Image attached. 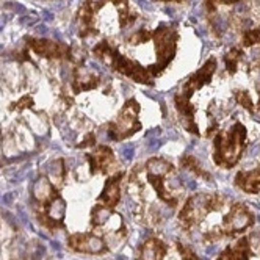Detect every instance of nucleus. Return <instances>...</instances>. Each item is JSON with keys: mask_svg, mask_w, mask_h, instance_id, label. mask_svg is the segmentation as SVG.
<instances>
[{"mask_svg": "<svg viewBox=\"0 0 260 260\" xmlns=\"http://www.w3.org/2000/svg\"><path fill=\"white\" fill-rule=\"evenodd\" d=\"M246 147V127L235 122L228 130H218L213 138V161L219 168L231 170L240 161Z\"/></svg>", "mask_w": 260, "mask_h": 260, "instance_id": "1", "label": "nucleus"}, {"mask_svg": "<svg viewBox=\"0 0 260 260\" xmlns=\"http://www.w3.org/2000/svg\"><path fill=\"white\" fill-rule=\"evenodd\" d=\"M94 55L102 60L104 63L110 64L115 71H118L122 76L132 79L137 83H143V85H154V77L149 72V69L141 66L140 63L127 58L125 55H122L119 50H116L115 47H111L108 44V41H102L94 47Z\"/></svg>", "mask_w": 260, "mask_h": 260, "instance_id": "2", "label": "nucleus"}, {"mask_svg": "<svg viewBox=\"0 0 260 260\" xmlns=\"http://www.w3.org/2000/svg\"><path fill=\"white\" fill-rule=\"evenodd\" d=\"M222 204H224V198L216 193H196L190 196L179 212L180 226L185 231H190L206 219L207 215L219 210Z\"/></svg>", "mask_w": 260, "mask_h": 260, "instance_id": "3", "label": "nucleus"}, {"mask_svg": "<svg viewBox=\"0 0 260 260\" xmlns=\"http://www.w3.org/2000/svg\"><path fill=\"white\" fill-rule=\"evenodd\" d=\"M152 41L155 47L157 61L151 64L149 72L152 77H158L160 74L171 64L177 53V43H179V31L173 24H160L152 31Z\"/></svg>", "mask_w": 260, "mask_h": 260, "instance_id": "4", "label": "nucleus"}, {"mask_svg": "<svg viewBox=\"0 0 260 260\" xmlns=\"http://www.w3.org/2000/svg\"><path fill=\"white\" fill-rule=\"evenodd\" d=\"M176 174V168L173 163L168 160H165L161 157H154L151 160H147L146 163V177L147 182L151 183V187L155 190L157 196L165 202L168 204L170 207H176L179 198L176 193L168 187L170 179Z\"/></svg>", "mask_w": 260, "mask_h": 260, "instance_id": "5", "label": "nucleus"}, {"mask_svg": "<svg viewBox=\"0 0 260 260\" xmlns=\"http://www.w3.org/2000/svg\"><path fill=\"white\" fill-rule=\"evenodd\" d=\"M140 104L135 99H128L122 110L119 111L118 118L110 122L108 125V134L115 141H122L128 137L135 135L138 130H141V122L138 119L140 115Z\"/></svg>", "mask_w": 260, "mask_h": 260, "instance_id": "6", "label": "nucleus"}, {"mask_svg": "<svg viewBox=\"0 0 260 260\" xmlns=\"http://www.w3.org/2000/svg\"><path fill=\"white\" fill-rule=\"evenodd\" d=\"M254 224V215L252 212L245 206V204L237 202L229 209V212L224 215L221 222L219 231L222 235H237L245 232Z\"/></svg>", "mask_w": 260, "mask_h": 260, "instance_id": "7", "label": "nucleus"}, {"mask_svg": "<svg viewBox=\"0 0 260 260\" xmlns=\"http://www.w3.org/2000/svg\"><path fill=\"white\" fill-rule=\"evenodd\" d=\"M216 71V60L213 57H210L206 63H204L193 76H190L187 80H185L180 92L185 96H193L196 91H199L201 88H204L206 85L210 83L212 77H213V74Z\"/></svg>", "mask_w": 260, "mask_h": 260, "instance_id": "8", "label": "nucleus"}, {"mask_svg": "<svg viewBox=\"0 0 260 260\" xmlns=\"http://www.w3.org/2000/svg\"><path fill=\"white\" fill-rule=\"evenodd\" d=\"M68 245L77 252L102 254L107 251V243L94 234H74L69 237Z\"/></svg>", "mask_w": 260, "mask_h": 260, "instance_id": "9", "label": "nucleus"}, {"mask_svg": "<svg viewBox=\"0 0 260 260\" xmlns=\"http://www.w3.org/2000/svg\"><path fill=\"white\" fill-rule=\"evenodd\" d=\"M174 104H176L179 115L182 116L180 118L182 125L187 128L190 134L199 135V128H198V125L194 122V105L191 104V98L182 94V92L179 91L177 94L174 96Z\"/></svg>", "mask_w": 260, "mask_h": 260, "instance_id": "10", "label": "nucleus"}, {"mask_svg": "<svg viewBox=\"0 0 260 260\" xmlns=\"http://www.w3.org/2000/svg\"><path fill=\"white\" fill-rule=\"evenodd\" d=\"M88 158H89V166H91L92 174H96V173L107 174V173H110V170L113 168L115 163H116L115 154L108 146L96 147V151L92 152Z\"/></svg>", "mask_w": 260, "mask_h": 260, "instance_id": "11", "label": "nucleus"}, {"mask_svg": "<svg viewBox=\"0 0 260 260\" xmlns=\"http://www.w3.org/2000/svg\"><path fill=\"white\" fill-rule=\"evenodd\" d=\"M124 177V173H118L115 176H111L105 185H104V190L99 196V202L102 204V206L108 207L113 210L118 202L121 199V180Z\"/></svg>", "mask_w": 260, "mask_h": 260, "instance_id": "12", "label": "nucleus"}, {"mask_svg": "<svg viewBox=\"0 0 260 260\" xmlns=\"http://www.w3.org/2000/svg\"><path fill=\"white\" fill-rule=\"evenodd\" d=\"M166 252H168V246L161 240L149 238L141 245L137 260H163Z\"/></svg>", "mask_w": 260, "mask_h": 260, "instance_id": "13", "label": "nucleus"}, {"mask_svg": "<svg viewBox=\"0 0 260 260\" xmlns=\"http://www.w3.org/2000/svg\"><path fill=\"white\" fill-rule=\"evenodd\" d=\"M235 185L248 194H260V168L252 171H240L235 176Z\"/></svg>", "mask_w": 260, "mask_h": 260, "instance_id": "14", "label": "nucleus"}, {"mask_svg": "<svg viewBox=\"0 0 260 260\" xmlns=\"http://www.w3.org/2000/svg\"><path fill=\"white\" fill-rule=\"evenodd\" d=\"M30 46L38 55H41V57H49V58H60L63 55L69 53V49L49 40H31Z\"/></svg>", "mask_w": 260, "mask_h": 260, "instance_id": "15", "label": "nucleus"}, {"mask_svg": "<svg viewBox=\"0 0 260 260\" xmlns=\"http://www.w3.org/2000/svg\"><path fill=\"white\" fill-rule=\"evenodd\" d=\"M99 82L101 80H99V76L96 72H92L83 66L76 69V76H74V89H76L77 92L96 88L99 85Z\"/></svg>", "mask_w": 260, "mask_h": 260, "instance_id": "16", "label": "nucleus"}, {"mask_svg": "<svg viewBox=\"0 0 260 260\" xmlns=\"http://www.w3.org/2000/svg\"><path fill=\"white\" fill-rule=\"evenodd\" d=\"M232 249L234 260H251L252 258V249L248 237H241Z\"/></svg>", "mask_w": 260, "mask_h": 260, "instance_id": "17", "label": "nucleus"}, {"mask_svg": "<svg viewBox=\"0 0 260 260\" xmlns=\"http://www.w3.org/2000/svg\"><path fill=\"white\" fill-rule=\"evenodd\" d=\"M241 58H243V50H241L240 47H234L224 55L226 71L231 74V76H234V74L238 71V64H240Z\"/></svg>", "mask_w": 260, "mask_h": 260, "instance_id": "18", "label": "nucleus"}, {"mask_svg": "<svg viewBox=\"0 0 260 260\" xmlns=\"http://www.w3.org/2000/svg\"><path fill=\"white\" fill-rule=\"evenodd\" d=\"M180 163H182L183 168H187L188 171L194 173L196 176H201V177H207V179H210V174L201 168V165L198 163V160H196L193 155H185V157L182 158V161H180Z\"/></svg>", "mask_w": 260, "mask_h": 260, "instance_id": "19", "label": "nucleus"}, {"mask_svg": "<svg viewBox=\"0 0 260 260\" xmlns=\"http://www.w3.org/2000/svg\"><path fill=\"white\" fill-rule=\"evenodd\" d=\"M243 47H252L255 44H260V28H249L243 31V38H241Z\"/></svg>", "mask_w": 260, "mask_h": 260, "instance_id": "20", "label": "nucleus"}, {"mask_svg": "<svg viewBox=\"0 0 260 260\" xmlns=\"http://www.w3.org/2000/svg\"><path fill=\"white\" fill-rule=\"evenodd\" d=\"M234 98H235V101H237L238 105H241L243 108H246L251 115L254 113V102H252V98L249 96V92H248V91H235Z\"/></svg>", "mask_w": 260, "mask_h": 260, "instance_id": "21", "label": "nucleus"}, {"mask_svg": "<svg viewBox=\"0 0 260 260\" xmlns=\"http://www.w3.org/2000/svg\"><path fill=\"white\" fill-rule=\"evenodd\" d=\"M152 40V31L149 30H138L135 31L132 36L128 38V43L132 44V46H138V44H144L147 41H151Z\"/></svg>", "mask_w": 260, "mask_h": 260, "instance_id": "22", "label": "nucleus"}, {"mask_svg": "<svg viewBox=\"0 0 260 260\" xmlns=\"http://www.w3.org/2000/svg\"><path fill=\"white\" fill-rule=\"evenodd\" d=\"M176 246H177V251H179L182 260H201L191 248L185 246L183 243H180V241H179V243H176Z\"/></svg>", "mask_w": 260, "mask_h": 260, "instance_id": "23", "label": "nucleus"}, {"mask_svg": "<svg viewBox=\"0 0 260 260\" xmlns=\"http://www.w3.org/2000/svg\"><path fill=\"white\" fill-rule=\"evenodd\" d=\"M216 260H234V257H232V249H231V246L229 248H226L224 251H222L219 255H218V258Z\"/></svg>", "mask_w": 260, "mask_h": 260, "instance_id": "24", "label": "nucleus"}, {"mask_svg": "<svg viewBox=\"0 0 260 260\" xmlns=\"http://www.w3.org/2000/svg\"><path fill=\"white\" fill-rule=\"evenodd\" d=\"M254 119L260 121V91H258V101H257V108H254V113H252Z\"/></svg>", "mask_w": 260, "mask_h": 260, "instance_id": "25", "label": "nucleus"}, {"mask_svg": "<svg viewBox=\"0 0 260 260\" xmlns=\"http://www.w3.org/2000/svg\"><path fill=\"white\" fill-rule=\"evenodd\" d=\"M238 2H241V0H218V4H224V5H234Z\"/></svg>", "mask_w": 260, "mask_h": 260, "instance_id": "26", "label": "nucleus"}, {"mask_svg": "<svg viewBox=\"0 0 260 260\" xmlns=\"http://www.w3.org/2000/svg\"><path fill=\"white\" fill-rule=\"evenodd\" d=\"M157 2H171V0H157Z\"/></svg>", "mask_w": 260, "mask_h": 260, "instance_id": "27", "label": "nucleus"}, {"mask_svg": "<svg viewBox=\"0 0 260 260\" xmlns=\"http://www.w3.org/2000/svg\"><path fill=\"white\" fill-rule=\"evenodd\" d=\"M171 2H183V0H171Z\"/></svg>", "mask_w": 260, "mask_h": 260, "instance_id": "28", "label": "nucleus"}]
</instances>
